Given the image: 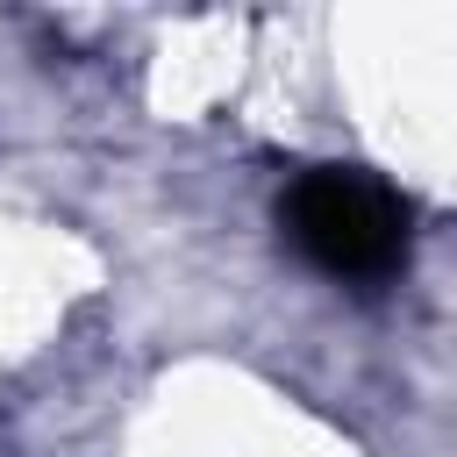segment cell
<instances>
[{"label": "cell", "instance_id": "obj_1", "mask_svg": "<svg viewBox=\"0 0 457 457\" xmlns=\"http://www.w3.org/2000/svg\"><path fill=\"white\" fill-rule=\"evenodd\" d=\"M286 243L343 286H386L414 250V200L357 164H307L278 193Z\"/></svg>", "mask_w": 457, "mask_h": 457}]
</instances>
